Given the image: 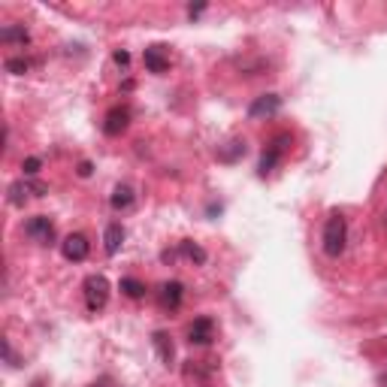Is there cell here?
Segmentation results:
<instances>
[{"instance_id":"cell-1","label":"cell","mask_w":387,"mask_h":387,"mask_svg":"<svg viewBox=\"0 0 387 387\" xmlns=\"http://www.w3.org/2000/svg\"><path fill=\"white\" fill-rule=\"evenodd\" d=\"M321 242H324V254H327V258H339V254L345 251V245H348V221L339 215V212H333V215L327 218Z\"/></svg>"},{"instance_id":"cell-2","label":"cell","mask_w":387,"mask_h":387,"mask_svg":"<svg viewBox=\"0 0 387 387\" xmlns=\"http://www.w3.org/2000/svg\"><path fill=\"white\" fill-rule=\"evenodd\" d=\"M82 290H85V303H88V309L91 312H100L103 305L109 303V282H106V275H88L82 284Z\"/></svg>"},{"instance_id":"cell-3","label":"cell","mask_w":387,"mask_h":387,"mask_svg":"<svg viewBox=\"0 0 387 387\" xmlns=\"http://www.w3.org/2000/svg\"><path fill=\"white\" fill-rule=\"evenodd\" d=\"M279 109H282V97H279V94H260V97H254L251 106H248V118H251V121L273 118Z\"/></svg>"},{"instance_id":"cell-4","label":"cell","mask_w":387,"mask_h":387,"mask_svg":"<svg viewBox=\"0 0 387 387\" xmlns=\"http://www.w3.org/2000/svg\"><path fill=\"white\" fill-rule=\"evenodd\" d=\"M288 142H290V136L288 134H279L273 142L266 145L264 158H260V176H266V173L275 170V164H279V160L284 158V151H288Z\"/></svg>"},{"instance_id":"cell-5","label":"cell","mask_w":387,"mask_h":387,"mask_svg":"<svg viewBox=\"0 0 387 387\" xmlns=\"http://www.w3.org/2000/svg\"><path fill=\"white\" fill-rule=\"evenodd\" d=\"M25 233L34 239V242H40V245H49L55 239V224L49 221L46 215H34L31 221L25 224Z\"/></svg>"},{"instance_id":"cell-6","label":"cell","mask_w":387,"mask_h":387,"mask_svg":"<svg viewBox=\"0 0 387 387\" xmlns=\"http://www.w3.org/2000/svg\"><path fill=\"white\" fill-rule=\"evenodd\" d=\"M212 339H215V321L209 315L194 318V324L188 327V342H191V345H209Z\"/></svg>"},{"instance_id":"cell-7","label":"cell","mask_w":387,"mask_h":387,"mask_svg":"<svg viewBox=\"0 0 387 387\" xmlns=\"http://www.w3.org/2000/svg\"><path fill=\"white\" fill-rule=\"evenodd\" d=\"M88 251H91V242L82 236V233H70V236L61 242V254L67 260H73V264L85 260V258H88Z\"/></svg>"},{"instance_id":"cell-8","label":"cell","mask_w":387,"mask_h":387,"mask_svg":"<svg viewBox=\"0 0 387 387\" xmlns=\"http://www.w3.org/2000/svg\"><path fill=\"white\" fill-rule=\"evenodd\" d=\"M130 124V109L127 106H112L103 118V134L106 136H121Z\"/></svg>"},{"instance_id":"cell-9","label":"cell","mask_w":387,"mask_h":387,"mask_svg":"<svg viewBox=\"0 0 387 387\" xmlns=\"http://www.w3.org/2000/svg\"><path fill=\"white\" fill-rule=\"evenodd\" d=\"M142 61H145V70L155 73V76H160V73L170 70V58H166L164 46H149L142 52Z\"/></svg>"},{"instance_id":"cell-10","label":"cell","mask_w":387,"mask_h":387,"mask_svg":"<svg viewBox=\"0 0 387 387\" xmlns=\"http://www.w3.org/2000/svg\"><path fill=\"white\" fill-rule=\"evenodd\" d=\"M31 194L42 197V194H46V188H42V185H31V182H12V185H10V203H12V206H25V200Z\"/></svg>"},{"instance_id":"cell-11","label":"cell","mask_w":387,"mask_h":387,"mask_svg":"<svg viewBox=\"0 0 387 387\" xmlns=\"http://www.w3.org/2000/svg\"><path fill=\"white\" fill-rule=\"evenodd\" d=\"M182 299H185V288H182V282H166L164 288H160V305L170 312H176L182 305Z\"/></svg>"},{"instance_id":"cell-12","label":"cell","mask_w":387,"mask_h":387,"mask_svg":"<svg viewBox=\"0 0 387 387\" xmlns=\"http://www.w3.org/2000/svg\"><path fill=\"white\" fill-rule=\"evenodd\" d=\"M121 245H124V227L118 221L106 224V230H103V251L106 254H118Z\"/></svg>"},{"instance_id":"cell-13","label":"cell","mask_w":387,"mask_h":387,"mask_svg":"<svg viewBox=\"0 0 387 387\" xmlns=\"http://www.w3.org/2000/svg\"><path fill=\"white\" fill-rule=\"evenodd\" d=\"M134 200H136V194H134V188H130V185H115L112 197H109V203H112L115 212L130 209V206H134Z\"/></svg>"},{"instance_id":"cell-14","label":"cell","mask_w":387,"mask_h":387,"mask_svg":"<svg viewBox=\"0 0 387 387\" xmlns=\"http://www.w3.org/2000/svg\"><path fill=\"white\" fill-rule=\"evenodd\" d=\"M155 348H158V354H160V360L166 363V366H170L173 360H176V345H173V339L166 333H155Z\"/></svg>"},{"instance_id":"cell-15","label":"cell","mask_w":387,"mask_h":387,"mask_svg":"<svg viewBox=\"0 0 387 387\" xmlns=\"http://www.w3.org/2000/svg\"><path fill=\"white\" fill-rule=\"evenodd\" d=\"M121 294L124 297H130V299H140V297H145V284L140 282V279H134V275H127V279H121Z\"/></svg>"},{"instance_id":"cell-16","label":"cell","mask_w":387,"mask_h":387,"mask_svg":"<svg viewBox=\"0 0 387 387\" xmlns=\"http://www.w3.org/2000/svg\"><path fill=\"white\" fill-rule=\"evenodd\" d=\"M179 251L185 254V258H191L194 264H206V251H203V248L197 245V242H191V239H185V242L179 245Z\"/></svg>"},{"instance_id":"cell-17","label":"cell","mask_w":387,"mask_h":387,"mask_svg":"<svg viewBox=\"0 0 387 387\" xmlns=\"http://www.w3.org/2000/svg\"><path fill=\"white\" fill-rule=\"evenodd\" d=\"M0 40H3V42H21V46H25V42H27V31H25V27H3V31H0Z\"/></svg>"},{"instance_id":"cell-18","label":"cell","mask_w":387,"mask_h":387,"mask_svg":"<svg viewBox=\"0 0 387 387\" xmlns=\"http://www.w3.org/2000/svg\"><path fill=\"white\" fill-rule=\"evenodd\" d=\"M27 70H31V61H27V58H10V61H6V73H12V76H25Z\"/></svg>"},{"instance_id":"cell-19","label":"cell","mask_w":387,"mask_h":387,"mask_svg":"<svg viewBox=\"0 0 387 387\" xmlns=\"http://www.w3.org/2000/svg\"><path fill=\"white\" fill-rule=\"evenodd\" d=\"M40 166H42L40 158H27L25 164H21V170H25V176H36V173H40Z\"/></svg>"},{"instance_id":"cell-20","label":"cell","mask_w":387,"mask_h":387,"mask_svg":"<svg viewBox=\"0 0 387 387\" xmlns=\"http://www.w3.org/2000/svg\"><path fill=\"white\" fill-rule=\"evenodd\" d=\"M91 173H94V166H91V160H82V164H79V176H82V179H88V176H91Z\"/></svg>"},{"instance_id":"cell-21","label":"cell","mask_w":387,"mask_h":387,"mask_svg":"<svg viewBox=\"0 0 387 387\" xmlns=\"http://www.w3.org/2000/svg\"><path fill=\"white\" fill-rule=\"evenodd\" d=\"M112 58H115V64H118V67H127V61H130V55H127V52H115Z\"/></svg>"},{"instance_id":"cell-22","label":"cell","mask_w":387,"mask_h":387,"mask_svg":"<svg viewBox=\"0 0 387 387\" xmlns=\"http://www.w3.org/2000/svg\"><path fill=\"white\" fill-rule=\"evenodd\" d=\"M203 10H206V3H197V6L191 3V6H188V16H200Z\"/></svg>"},{"instance_id":"cell-23","label":"cell","mask_w":387,"mask_h":387,"mask_svg":"<svg viewBox=\"0 0 387 387\" xmlns=\"http://www.w3.org/2000/svg\"><path fill=\"white\" fill-rule=\"evenodd\" d=\"M382 227L387 230V209H384V215H382Z\"/></svg>"}]
</instances>
